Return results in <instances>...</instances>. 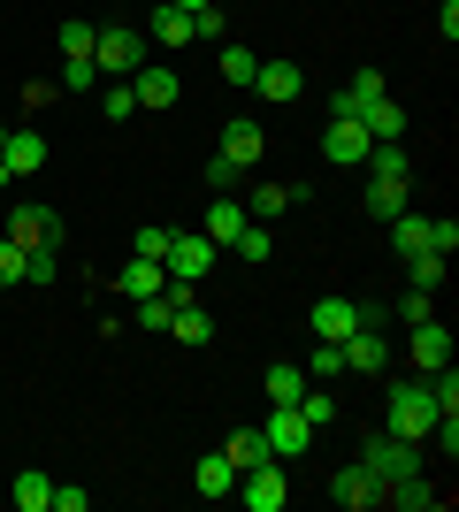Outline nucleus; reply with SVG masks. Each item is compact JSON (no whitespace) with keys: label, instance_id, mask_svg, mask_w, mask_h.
Returning <instances> with one entry per match:
<instances>
[{"label":"nucleus","instance_id":"a878e982","mask_svg":"<svg viewBox=\"0 0 459 512\" xmlns=\"http://www.w3.org/2000/svg\"><path fill=\"white\" fill-rule=\"evenodd\" d=\"M391 253L398 260L429 253V214H391Z\"/></svg>","mask_w":459,"mask_h":512},{"label":"nucleus","instance_id":"2f4dec72","mask_svg":"<svg viewBox=\"0 0 459 512\" xmlns=\"http://www.w3.org/2000/svg\"><path fill=\"white\" fill-rule=\"evenodd\" d=\"M16 505H23V512H46V505H54V474L23 467V474H16Z\"/></svg>","mask_w":459,"mask_h":512},{"label":"nucleus","instance_id":"473e14b6","mask_svg":"<svg viewBox=\"0 0 459 512\" xmlns=\"http://www.w3.org/2000/svg\"><path fill=\"white\" fill-rule=\"evenodd\" d=\"M299 413H306V428H337V398H329V383H306Z\"/></svg>","mask_w":459,"mask_h":512},{"label":"nucleus","instance_id":"09e8293b","mask_svg":"<svg viewBox=\"0 0 459 512\" xmlns=\"http://www.w3.org/2000/svg\"><path fill=\"white\" fill-rule=\"evenodd\" d=\"M0 138H8V123H0Z\"/></svg>","mask_w":459,"mask_h":512},{"label":"nucleus","instance_id":"b1692460","mask_svg":"<svg viewBox=\"0 0 459 512\" xmlns=\"http://www.w3.org/2000/svg\"><path fill=\"white\" fill-rule=\"evenodd\" d=\"M215 69H222V77H230L238 92H253V77H261V54H253V46H238V39H222Z\"/></svg>","mask_w":459,"mask_h":512},{"label":"nucleus","instance_id":"e433bc0d","mask_svg":"<svg viewBox=\"0 0 459 512\" xmlns=\"http://www.w3.org/2000/svg\"><path fill=\"white\" fill-rule=\"evenodd\" d=\"M398 321H406V329H414V321H437V291H414V283H406V299H398Z\"/></svg>","mask_w":459,"mask_h":512},{"label":"nucleus","instance_id":"a19ab883","mask_svg":"<svg viewBox=\"0 0 459 512\" xmlns=\"http://www.w3.org/2000/svg\"><path fill=\"white\" fill-rule=\"evenodd\" d=\"M8 283H23V245L16 237H0V291H8Z\"/></svg>","mask_w":459,"mask_h":512},{"label":"nucleus","instance_id":"c03bdc74","mask_svg":"<svg viewBox=\"0 0 459 512\" xmlns=\"http://www.w3.org/2000/svg\"><path fill=\"white\" fill-rule=\"evenodd\" d=\"M85 505H92V490H77V482L62 490V482H54V505H46V512H85Z\"/></svg>","mask_w":459,"mask_h":512},{"label":"nucleus","instance_id":"a18cd8bd","mask_svg":"<svg viewBox=\"0 0 459 512\" xmlns=\"http://www.w3.org/2000/svg\"><path fill=\"white\" fill-rule=\"evenodd\" d=\"M138 253L161 260V253H169V230H161V222H146V230H138Z\"/></svg>","mask_w":459,"mask_h":512},{"label":"nucleus","instance_id":"37998d69","mask_svg":"<svg viewBox=\"0 0 459 512\" xmlns=\"http://www.w3.org/2000/svg\"><path fill=\"white\" fill-rule=\"evenodd\" d=\"M62 100V85H54V77H39V85H23V107H31V115H39V107H54Z\"/></svg>","mask_w":459,"mask_h":512},{"label":"nucleus","instance_id":"bb28decb","mask_svg":"<svg viewBox=\"0 0 459 512\" xmlns=\"http://www.w3.org/2000/svg\"><path fill=\"white\" fill-rule=\"evenodd\" d=\"M199 497H238V467H230L222 451H207V459H199Z\"/></svg>","mask_w":459,"mask_h":512},{"label":"nucleus","instance_id":"4be33fe9","mask_svg":"<svg viewBox=\"0 0 459 512\" xmlns=\"http://www.w3.org/2000/svg\"><path fill=\"white\" fill-rule=\"evenodd\" d=\"M169 337H176V344H215V314H207V306H192V299H176Z\"/></svg>","mask_w":459,"mask_h":512},{"label":"nucleus","instance_id":"f257e3e1","mask_svg":"<svg viewBox=\"0 0 459 512\" xmlns=\"http://www.w3.org/2000/svg\"><path fill=\"white\" fill-rule=\"evenodd\" d=\"M437 398H429V383L421 375H398L391 390H383V436H398V444H429V428H437Z\"/></svg>","mask_w":459,"mask_h":512},{"label":"nucleus","instance_id":"dca6fc26","mask_svg":"<svg viewBox=\"0 0 459 512\" xmlns=\"http://www.w3.org/2000/svg\"><path fill=\"white\" fill-rule=\"evenodd\" d=\"M452 367V329L444 321H414V375H437Z\"/></svg>","mask_w":459,"mask_h":512},{"label":"nucleus","instance_id":"0eeeda50","mask_svg":"<svg viewBox=\"0 0 459 512\" xmlns=\"http://www.w3.org/2000/svg\"><path fill=\"white\" fill-rule=\"evenodd\" d=\"M8 237H16V245H62V214L39 207V199H16V207H8Z\"/></svg>","mask_w":459,"mask_h":512},{"label":"nucleus","instance_id":"c9c22d12","mask_svg":"<svg viewBox=\"0 0 459 512\" xmlns=\"http://www.w3.org/2000/svg\"><path fill=\"white\" fill-rule=\"evenodd\" d=\"M54 85L85 100V92H100V62H62V77H54Z\"/></svg>","mask_w":459,"mask_h":512},{"label":"nucleus","instance_id":"393cba45","mask_svg":"<svg viewBox=\"0 0 459 512\" xmlns=\"http://www.w3.org/2000/svg\"><path fill=\"white\" fill-rule=\"evenodd\" d=\"M222 459H230V467H261V459H268V436H261V428H230V436H222Z\"/></svg>","mask_w":459,"mask_h":512},{"label":"nucleus","instance_id":"72a5a7b5","mask_svg":"<svg viewBox=\"0 0 459 512\" xmlns=\"http://www.w3.org/2000/svg\"><path fill=\"white\" fill-rule=\"evenodd\" d=\"M337 375H345V344L314 337V360H306V383H337Z\"/></svg>","mask_w":459,"mask_h":512},{"label":"nucleus","instance_id":"aec40b11","mask_svg":"<svg viewBox=\"0 0 459 512\" xmlns=\"http://www.w3.org/2000/svg\"><path fill=\"white\" fill-rule=\"evenodd\" d=\"M146 31H153V46H169V54H184V46H192V16H184V8H169V0H153Z\"/></svg>","mask_w":459,"mask_h":512},{"label":"nucleus","instance_id":"5701e85b","mask_svg":"<svg viewBox=\"0 0 459 512\" xmlns=\"http://www.w3.org/2000/svg\"><path fill=\"white\" fill-rule=\"evenodd\" d=\"M245 222H253V214H245V199H238V192H215V207H207V237H215V245H230Z\"/></svg>","mask_w":459,"mask_h":512},{"label":"nucleus","instance_id":"a211bd4d","mask_svg":"<svg viewBox=\"0 0 459 512\" xmlns=\"http://www.w3.org/2000/svg\"><path fill=\"white\" fill-rule=\"evenodd\" d=\"M253 92H261V100H276V107H291V100L306 92V69H299V62H261Z\"/></svg>","mask_w":459,"mask_h":512},{"label":"nucleus","instance_id":"f704fd0d","mask_svg":"<svg viewBox=\"0 0 459 512\" xmlns=\"http://www.w3.org/2000/svg\"><path fill=\"white\" fill-rule=\"evenodd\" d=\"M62 276V245H23V283H54Z\"/></svg>","mask_w":459,"mask_h":512},{"label":"nucleus","instance_id":"58836bf2","mask_svg":"<svg viewBox=\"0 0 459 512\" xmlns=\"http://www.w3.org/2000/svg\"><path fill=\"white\" fill-rule=\"evenodd\" d=\"M222 31H230V16H222L215 0H207V8H192V46H199V39H215V46H222Z\"/></svg>","mask_w":459,"mask_h":512},{"label":"nucleus","instance_id":"1a4fd4ad","mask_svg":"<svg viewBox=\"0 0 459 512\" xmlns=\"http://www.w3.org/2000/svg\"><path fill=\"white\" fill-rule=\"evenodd\" d=\"M306 321H314V337L345 344L352 329H360V321H383V314H375V306H360V299H322V306H314V314H306Z\"/></svg>","mask_w":459,"mask_h":512},{"label":"nucleus","instance_id":"c756f323","mask_svg":"<svg viewBox=\"0 0 459 512\" xmlns=\"http://www.w3.org/2000/svg\"><path fill=\"white\" fill-rule=\"evenodd\" d=\"M230 253H238V260H245V268H261V260H268V253H276V237H268V222H245V230H238V237H230Z\"/></svg>","mask_w":459,"mask_h":512},{"label":"nucleus","instance_id":"4c0bfd02","mask_svg":"<svg viewBox=\"0 0 459 512\" xmlns=\"http://www.w3.org/2000/svg\"><path fill=\"white\" fill-rule=\"evenodd\" d=\"M100 115H108V123H131V115H138V100H131V77L100 92Z\"/></svg>","mask_w":459,"mask_h":512},{"label":"nucleus","instance_id":"7c9ffc66","mask_svg":"<svg viewBox=\"0 0 459 512\" xmlns=\"http://www.w3.org/2000/svg\"><path fill=\"white\" fill-rule=\"evenodd\" d=\"M284 207H291V184H253V192H245V214H253V222H276Z\"/></svg>","mask_w":459,"mask_h":512},{"label":"nucleus","instance_id":"7ed1b4c3","mask_svg":"<svg viewBox=\"0 0 459 512\" xmlns=\"http://www.w3.org/2000/svg\"><path fill=\"white\" fill-rule=\"evenodd\" d=\"M238 497H245V512H284V505H291V474H284V459L245 467V474H238Z\"/></svg>","mask_w":459,"mask_h":512},{"label":"nucleus","instance_id":"2eb2a0df","mask_svg":"<svg viewBox=\"0 0 459 512\" xmlns=\"http://www.w3.org/2000/svg\"><path fill=\"white\" fill-rule=\"evenodd\" d=\"M115 291H123V299H161V291H169V268H161V260H146V253H131V268H123V276H115Z\"/></svg>","mask_w":459,"mask_h":512},{"label":"nucleus","instance_id":"de8ad7c7","mask_svg":"<svg viewBox=\"0 0 459 512\" xmlns=\"http://www.w3.org/2000/svg\"><path fill=\"white\" fill-rule=\"evenodd\" d=\"M8 184H16V176H8V161H0V192H8Z\"/></svg>","mask_w":459,"mask_h":512},{"label":"nucleus","instance_id":"9b49d317","mask_svg":"<svg viewBox=\"0 0 459 512\" xmlns=\"http://www.w3.org/2000/svg\"><path fill=\"white\" fill-rule=\"evenodd\" d=\"M176 92H184V77H176L169 62H138L131 69V100L138 107H176Z\"/></svg>","mask_w":459,"mask_h":512},{"label":"nucleus","instance_id":"4468645a","mask_svg":"<svg viewBox=\"0 0 459 512\" xmlns=\"http://www.w3.org/2000/svg\"><path fill=\"white\" fill-rule=\"evenodd\" d=\"M329 497H337V505H345V512H368V505H383V490H375V474L360 467V459L329 474Z\"/></svg>","mask_w":459,"mask_h":512},{"label":"nucleus","instance_id":"f03ea898","mask_svg":"<svg viewBox=\"0 0 459 512\" xmlns=\"http://www.w3.org/2000/svg\"><path fill=\"white\" fill-rule=\"evenodd\" d=\"M360 467L375 474V490H391V482L421 474V451H414V444H398V436H383V428H375L368 444H360Z\"/></svg>","mask_w":459,"mask_h":512},{"label":"nucleus","instance_id":"ea45409f","mask_svg":"<svg viewBox=\"0 0 459 512\" xmlns=\"http://www.w3.org/2000/svg\"><path fill=\"white\" fill-rule=\"evenodd\" d=\"M406 276H414V291H437V283H444V253H414V260H406Z\"/></svg>","mask_w":459,"mask_h":512},{"label":"nucleus","instance_id":"79ce46f5","mask_svg":"<svg viewBox=\"0 0 459 512\" xmlns=\"http://www.w3.org/2000/svg\"><path fill=\"white\" fill-rule=\"evenodd\" d=\"M452 245H459V222H452V214H437V222H429V253L452 260Z\"/></svg>","mask_w":459,"mask_h":512},{"label":"nucleus","instance_id":"ddd939ff","mask_svg":"<svg viewBox=\"0 0 459 512\" xmlns=\"http://www.w3.org/2000/svg\"><path fill=\"white\" fill-rule=\"evenodd\" d=\"M383 321H360V329H352L345 337V375H383Z\"/></svg>","mask_w":459,"mask_h":512},{"label":"nucleus","instance_id":"6e6552de","mask_svg":"<svg viewBox=\"0 0 459 512\" xmlns=\"http://www.w3.org/2000/svg\"><path fill=\"white\" fill-rule=\"evenodd\" d=\"M0 161H8V176H39L46 169V130H31V123H8V138H0Z\"/></svg>","mask_w":459,"mask_h":512},{"label":"nucleus","instance_id":"39448f33","mask_svg":"<svg viewBox=\"0 0 459 512\" xmlns=\"http://www.w3.org/2000/svg\"><path fill=\"white\" fill-rule=\"evenodd\" d=\"M215 253H222V245H215L207 230H199V237H176V230H169V253H161V268H169V283H199L207 268H215Z\"/></svg>","mask_w":459,"mask_h":512},{"label":"nucleus","instance_id":"8fccbe9b","mask_svg":"<svg viewBox=\"0 0 459 512\" xmlns=\"http://www.w3.org/2000/svg\"><path fill=\"white\" fill-rule=\"evenodd\" d=\"M215 8H230V0H215Z\"/></svg>","mask_w":459,"mask_h":512},{"label":"nucleus","instance_id":"423d86ee","mask_svg":"<svg viewBox=\"0 0 459 512\" xmlns=\"http://www.w3.org/2000/svg\"><path fill=\"white\" fill-rule=\"evenodd\" d=\"M261 436H268V459H299L306 444H314V428H306V413L299 406H268V421H261Z\"/></svg>","mask_w":459,"mask_h":512},{"label":"nucleus","instance_id":"20e7f679","mask_svg":"<svg viewBox=\"0 0 459 512\" xmlns=\"http://www.w3.org/2000/svg\"><path fill=\"white\" fill-rule=\"evenodd\" d=\"M92 62H100V77H131V69L146 62V46H138L131 23H100V39H92Z\"/></svg>","mask_w":459,"mask_h":512},{"label":"nucleus","instance_id":"6ab92c4d","mask_svg":"<svg viewBox=\"0 0 459 512\" xmlns=\"http://www.w3.org/2000/svg\"><path fill=\"white\" fill-rule=\"evenodd\" d=\"M444 497H452V490H437L429 474H406V482H391V490H383V505H398V512H437Z\"/></svg>","mask_w":459,"mask_h":512},{"label":"nucleus","instance_id":"c85d7f7f","mask_svg":"<svg viewBox=\"0 0 459 512\" xmlns=\"http://www.w3.org/2000/svg\"><path fill=\"white\" fill-rule=\"evenodd\" d=\"M54 39H62V62H92V39H100V23H85V16H69L62 31H54Z\"/></svg>","mask_w":459,"mask_h":512},{"label":"nucleus","instance_id":"cd10ccee","mask_svg":"<svg viewBox=\"0 0 459 512\" xmlns=\"http://www.w3.org/2000/svg\"><path fill=\"white\" fill-rule=\"evenodd\" d=\"M299 390H306V367H291V360L268 367V406H299Z\"/></svg>","mask_w":459,"mask_h":512},{"label":"nucleus","instance_id":"f8f14e48","mask_svg":"<svg viewBox=\"0 0 459 512\" xmlns=\"http://www.w3.org/2000/svg\"><path fill=\"white\" fill-rule=\"evenodd\" d=\"M352 123H360V130L375 138V146H383V138H406V107H398L391 92H375V100H360V107H352Z\"/></svg>","mask_w":459,"mask_h":512},{"label":"nucleus","instance_id":"412c9836","mask_svg":"<svg viewBox=\"0 0 459 512\" xmlns=\"http://www.w3.org/2000/svg\"><path fill=\"white\" fill-rule=\"evenodd\" d=\"M406 184H414V176H368V214L375 222H391V214H406Z\"/></svg>","mask_w":459,"mask_h":512},{"label":"nucleus","instance_id":"f3484780","mask_svg":"<svg viewBox=\"0 0 459 512\" xmlns=\"http://www.w3.org/2000/svg\"><path fill=\"white\" fill-rule=\"evenodd\" d=\"M261 146H268V130H261V123H245V115L222 130V161H230V169H261Z\"/></svg>","mask_w":459,"mask_h":512},{"label":"nucleus","instance_id":"49530a36","mask_svg":"<svg viewBox=\"0 0 459 512\" xmlns=\"http://www.w3.org/2000/svg\"><path fill=\"white\" fill-rule=\"evenodd\" d=\"M207 184H215V192H238V169H230V161L215 153V161H207Z\"/></svg>","mask_w":459,"mask_h":512},{"label":"nucleus","instance_id":"9d476101","mask_svg":"<svg viewBox=\"0 0 459 512\" xmlns=\"http://www.w3.org/2000/svg\"><path fill=\"white\" fill-rule=\"evenodd\" d=\"M368 130L352 123V115H329V130H322V161H337V169H360V161H368Z\"/></svg>","mask_w":459,"mask_h":512}]
</instances>
